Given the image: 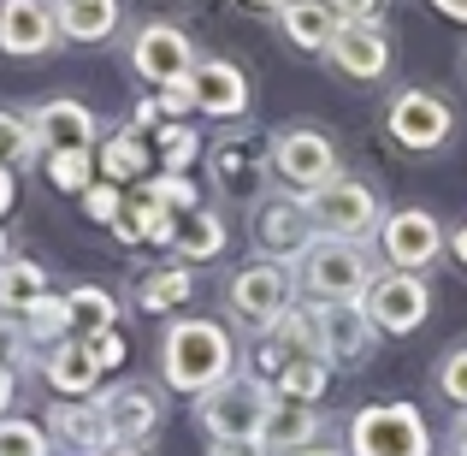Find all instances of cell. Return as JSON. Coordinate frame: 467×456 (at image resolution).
Instances as JSON below:
<instances>
[{
	"label": "cell",
	"instance_id": "9a60e30c",
	"mask_svg": "<svg viewBox=\"0 0 467 456\" xmlns=\"http://www.w3.org/2000/svg\"><path fill=\"white\" fill-rule=\"evenodd\" d=\"M36 143L54 154H95V113L83 101H42L30 113Z\"/></svg>",
	"mask_w": 467,
	"mask_h": 456
},
{
	"label": "cell",
	"instance_id": "ab89813d",
	"mask_svg": "<svg viewBox=\"0 0 467 456\" xmlns=\"http://www.w3.org/2000/svg\"><path fill=\"white\" fill-rule=\"evenodd\" d=\"M83 344H89V355H95L101 367H119V362H125V344H119V332H95V338H83Z\"/></svg>",
	"mask_w": 467,
	"mask_h": 456
},
{
	"label": "cell",
	"instance_id": "e575fe53",
	"mask_svg": "<svg viewBox=\"0 0 467 456\" xmlns=\"http://www.w3.org/2000/svg\"><path fill=\"white\" fill-rule=\"evenodd\" d=\"M18 320H24V332H30V338H54V332H59V338H71V326H66V302H54V297L30 302Z\"/></svg>",
	"mask_w": 467,
	"mask_h": 456
},
{
	"label": "cell",
	"instance_id": "ba28073f",
	"mask_svg": "<svg viewBox=\"0 0 467 456\" xmlns=\"http://www.w3.org/2000/svg\"><path fill=\"white\" fill-rule=\"evenodd\" d=\"M385 131H390V143L426 154V149H444V143H450L456 113H450V101L432 95V90H402L397 101L385 107Z\"/></svg>",
	"mask_w": 467,
	"mask_h": 456
},
{
	"label": "cell",
	"instance_id": "e0dca14e",
	"mask_svg": "<svg viewBox=\"0 0 467 456\" xmlns=\"http://www.w3.org/2000/svg\"><path fill=\"white\" fill-rule=\"evenodd\" d=\"M101 421L113 427L119 445H142L160 427V403L142 386H113V391H101Z\"/></svg>",
	"mask_w": 467,
	"mask_h": 456
},
{
	"label": "cell",
	"instance_id": "4fadbf2b",
	"mask_svg": "<svg viewBox=\"0 0 467 456\" xmlns=\"http://www.w3.org/2000/svg\"><path fill=\"white\" fill-rule=\"evenodd\" d=\"M54 36H59V24L47 0H0V54L36 59L54 48Z\"/></svg>",
	"mask_w": 467,
	"mask_h": 456
},
{
	"label": "cell",
	"instance_id": "7a4b0ae2",
	"mask_svg": "<svg viewBox=\"0 0 467 456\" xmlns=\"http://www.w3.org/2000/svg\"><path fill=\"white\" fill-rule=\"evenodd\" d=\"M373 255L355 238H314L308 255H302V291H314L326 308H349L367 297L373 285Z\"/></svg>",
	"mask_w": 467,
	"mask_h": 456
},
{
	"label": "cell",
	"instance_id": "ee69618b",
	"mask_svg": "<svg viewBox=\"0 0 467 456\" xmlns=\"http://www.w3.org/2000/svg\"><path fill=\"white\" fill-rule=\"evenodd\" d=\"M438 12H444V18H456V24H467V0H432Z\"/></svg>",
	"mask_w": 467,
	"mask_h": 456
},
{
	"label": "cell",
	"instance_id": "f546056e",
	"mask_svg": "<svg viewBox=\"0 0 467 456\" xmlns=\"http://www.w3.org/2000/svg\"><path fill=\"white\" fill-rule=\"evenodd\" d=\"M101 172L107 178H142L149 172V149H142V137H130V131H119V137L101 143Z\"/></svg>",
	"mask_w": 467,
	"mask_h": 456
},
{
	"label": "cell",
	"instance_id": "60d3db41",
	"mask_svg": "<svg viewBox=\"0 0 467 456\" xmlns=\"http://www.w3.org/2000/svg\"><path fill=\"white\" fill-rule=\"evenodd\" d=\"M331 12H337L343 24H373L379 18V0H331Z\"/></svg>",
	"mask_w": 467,
	"mask_h": 456
},
{
	"label": "cell",
	"instance_id": "816d5d0a",
	"mask_svg": "<svg viewBox=\"0 0 467 456\" xmlns=\"http://www.w3.org/2000/svg\"><path fill=\"white\" fill-rule=\"evenodd\" d=\"M0 267H6V238H0Z\"/></svg>",
	"mask_w": 467,
	"mask_h": 456
},
{
	"label": "cell",
	"instance_id": "f6af8a7d",
	"mask_svg": "<svg viewBox=\"0 0 467 456\" xmlns=\"http://www.w3.org/2000/svg\"><path fill=\"white\" fill-rule=\"evenodd\" d=\"M450 255H456V261H462V267H467V226H462V231H456V238H450Z\"/></svg>",
	"mask_w": 467,
	"mask_h": 456
},
{
	"label": "cell",
	"instance_id": "7c38bea8",
	"mask_svg": "<svg viewBox=\"0 0 467 456\" xmlns=\"http://www.w3.org/2000/svg\"><path fill=\"white\" fill-rule=\"evenodd\" d=\"M319 238L308 207H302V196L290 202V196H266V202H254V243H261L273 261H302L308 255V243Z\"/></svg>",
	"mask_w": 467,
	"mask_h": 456
},
{
	"label": "cell",
	"instance_id": "7402d4cb",
	"mask_svg": "<svg viewBox=\"0 0 467 456\" xmlns=\"http://www.w3.org/2000/svg\"><path fill=\"white\" fill-rule=\"evenodd\" d=\"M54 433L66 445H78L83 456H107L113 451V427L101 421V403H59L54 409Z\"/></svg>",
	"mask_w": 467,
	"mask_h": 456
},
{
	"label": "cell",
	"instance_id": "b9f144b4",
	"mask_svg": "<svg viewBox=\"0 0 467 456\" xmlns=\"http://www.w3.org/2000/svg\"><path fill=\"white\" fill-rule=\"evenodd\" d=\"M213 456H273L266 439H237V445H213Z\"/></svg>",
	"mask_w": 467,
	"mask_h": 456
},
{
	"label": "cell",
	"instance_id": "7dc6e473",
	"mask_svg": "<svg viewBox=\"0 0 467 456\" xmlns=\"http://www.w3.org/2000/svg\"><path fill=\"white\" fill-rule=\"evenodd\" d=\"M456 456H467V415L456 421Z\"/></svg>",
	"mask_w": 467,
	"mask_h": 456
},
{
	"label": "cell",
	"instance_id": "277c9868",
	"mask_svg": "<svg viewBox=\"0 0 467 456\" xmlns=\"http://www.w3.org/2000/svg\"><path fill=\"white\" fill-rule=\"evenodd\" d=\"M349 451L355 456H432V433H426L414 403H373L349 421Z\"/></svg>",
	"mask_w": 467,
	"mask_h": 456
},
{
	"label": "cell",
	"instance_id": "6da1fadb",
	"mask_svg": "<svg viewBox=\"0 0 467 456\" xmlns=\"http://www.w3.org/2000/svg\"><path fill=\"white\" fill-rule=\"evenodd\" d=\"M231 362H237V355H231V338L213 320H178V326L166 332V344H160V374H166V386L183 391V398H207L213 386H225Z\"/></svg>",
	"mask_w": 467,
	"mask_h": 456
},
{
	"label": "cell",
	"instance_id": "30bf717a",
	"mask_svg": "<svg viewBox=\"0 0 467 456\" xmlns=\"http://www.w3.org/2000/svg\"><path fill=\"white\" fill-rule=\"evenodd\" d=\"M130 66H137L142 83L178 90V83H190V71H195V48H190V36H183L178 24H142V30L130 36Z\"/></svg>",
	"mask_w": 467,
	"mask_h": 456
},
{
	"label": "cell",
	"instance_id": "c3c4849f",
	"mask_svg": "<svg viewBox=\"0 0 467 456\" xmlns=\"http://www.w3.org/2000/svg\"><path fill=\"white\" fill-rule=\"evenodd\" d=\"M243 6H273V12H278V6H285V0H243Z\"/></svg>",
	"mask_w": 467,
	"mask_h": 456
},
{
	"label": "cell",
	"instance_id": "d4e9b609",
	"mask_svg": "<svg viewBox=\"0 0 467 456\" xmlns=\"http://www.w3.org/2000/svg\"><path fill=\"white\" fill-rule=\"evenodd\" d=\"M326 379H331V362L326 355H290L285 367H278V398L285 403H319L326 398Z\"/></svg>",
	"mask_w": 467,
	"mask_h": 456
},
{
	"label": "cell",
	"instance_id": "681fc988",
	"mask_svg": "<svg viewBox=\"0 0 467 456\" xmlns=\"http://www.w3.org/2000/svg\"><path fill=\"white\" fill-rule=\"evenodd\" d=\"M302 456H337V451H302Z\"/></svg>",
	"mask_w": 467,
	"mask_h": 456
},
{
	"label": "cell",
	"instance_id": "7bdbcfd3",
	"mask_svg": "<svg viewBox=\"0 0 467 456\" xmlns=\"http://www.w3.org/2000/svg\"><path fill=\"white\" fill-rule=\"evenodd\" d=\"M12 196H18V184H12V166H0V214L12 207Z\"/></svg>",
	"mask_w": 467,
	"mask_h": 456
},
{
	"label": "cell",
	"instance_id": "83f0119b",
	"mask_svg": "<svg viewBox=\"0 0 467 456\" xmlns=\"http://www.w3.org/2000/svg\"><path fill=\"white\" fill-rule=\"evenodd\" d=\"M47 297V273L36 261H6L0 267V308H12V314H24L30 302Z\"/></svg>",
	"mask_w": 467,
	"mask_h": 456
},
{
	"label": "cell",
	"instance_id": "603a6c76",
	"mask_svg": "<svg viewBox=\"0 0 467 456\" xmlns=\"http://www.w3.org/2000/svg\"><path fill=\"white\" fill-rule=\"evenodd\" d=\"M273 344H285V355H326V308H290L285 320L273 326Z\"/></svg>",
	"mask_w": 467,
	"mask_h": 456
},
{
	"label": "cell",
	"instance_id": "4316f807",
	"mask_svg": "<svg viewBox=\"0 0 467 456\" xmlns=\"http://www.w3.org/2000/svg\"><path fill=\"white\" fill-rule=\"evenodd\" d=\"M171 249H178L183 261H213V255L225 249V219L219 214H190L178 226V238H171Z\"/></svg>",
	"mask_w": 467,
	"mask_h": 456
},
{
	"label": "cell",
	"instance_id": "d6a6232c",
	"mask_svg": "<svg viewBox=\"0 0 467 456\" xmlns=\"http://www.w3.org/2000/svg\"><path fill=\"white\" fill-rule=\"evenodd\" d=\"M0 456H47V433L36 421H6L0 415Z\"/></svg>",
	"mask_w": 467,
	"mask_h": 456
},
{
	"label": "cell",
	"instance_id": "cb8c5ba5",
	"mask_svg": "<svg viewBox=\"0 0 467 456\" xmlns=\"http://www.w3.org/2000/svg\"><path fill=\"white\" fill-rule=\"evenodd\" d=\"M113 320H119V302L107 297L101 285H78L66 297V326H71V338H95V332H113Z\"/></svg>",
	"mask_w": 467,
	"mask_h": 456
},
{
	"label": "cell",
	"instance_id": "f35d334b",
	"mask_svg": "<svg viewBox=\"0 0 467 456\" xmlns=\"http://www.w3.org/2000/svg\"><path fill=\"white\" fill-rule=\"evenodd\" d=\"M149 196H154L160 207H171V214H195V190H190L183 178H160Z\"/></svg>",
	"mask_w": 467,
	"mask_h": 456
},
{
	"label": "cell",
	"instance_id": "f1b7e54d",
	"mask_svg": "<svg viewBox=\"0 0 467 456\" xmlns=\"http://www.w3.org/2000/svg\"><path fill=\"white\" fill-rule=\"evenodd\" d=\"M119 231H125V243H171L178 238V219H171V207H160L154 196H137V207H130V219H119Z\"/></svg>",
	"mask_w": 467,
	"mask_h": 456
},
{
	"label": "cell",
	"instance_id": "5b68a950",
	"mask_svg": "<svg viewBox=\"0 0 467 456\" xmlns=\"http://www.w3.org/2000/svg\"><path fill=\"white\" fill-rule=\"evenodd\" d=\"M314 231L319 238H373L385 219H379V196L367 190L361 178H331L326 190H308L302 196Z\"/></svg>",
	"mask_w": 467,
	"mask_h": 456
},
{
	"label": "cell",
	"instance_id": "bcb514c9",
	"mask_svg": "<svg viewBox=\"0 0 467 456\" xmlns=\"http://www.w3.org/2000/svg\"><path fill=\"white\" fill-rule=\"evenodd\" d=\"M12 403V367H0V409Z\"/></svg>",
	"mask_w": 467,
	"mask_h": 456
},
{
	"label": "cell",
	"instance_id": "52a82bcc",
	"mask_svg": "<svg viewBox=\"0 0 467 456\" xmlns=\"http://www.w3.org/2000/svg\"><path fill=\"white\" fill-rule=\"evenodd\" d=\"M225 308H231V320H243L249 332H273L278 320L290 314V273L278 261L243 267L225 285Z\"/></svg>",
	"mask_w": 467,
	"mask_h": 456
},
{
	"label": "cell",
	"instance_id": "d6986e66",
	"mask_svg": "<svg viewBox=\"0 0 467 456\" xmlns=\"http://www.w3.org/2000/svg\"><path fill=\"white\" fill-rule=\"evenodd\" d=\"M278 24H285V36L296 48H308V54H326L331 42H337L343 18L331 12V0H285L278 6Z\"/></svg>",
	"mask_w": 467,
	"mask_h": 456
},
{
	"label": "cell",
	"instance_id": "3957f363",
	"mask_svg": "<svg viewBox=\"0 0 467 456\" xmlns=\"http://www.w3.org/2000/svg\"><path fill=\"white\" fill-rule=\"evenodd\" d=\"M266 415H273V398H266V379L243 374L225 379L202 398V427L213 433V445H237V439H261Z\"/></svg>",
	"mask_w": 467,
	"mask_h": 456
},
{
	"label": "cell",
	"instance_id": "d590c367",
	"mask_svg": "<svg viewBox=\"0 0 467 456\" xmlns=\"http://www.w3.org/2000/svg\"><path fill=\"white\" fill-rule=\"evenodd\" d=\"M438 391H444V398L467 415V344H462V350H450L444 362H438Z\"/></svg>",
	"mask_w": 467,
	"mask_h": 456
},
{
	"label": "cell",
	"instance_id": "4dcf8cb0",
	"mask_svg": "<svg viewBox=\"0 0 467 456\" xmlns=\"http://www.w3.org/2000/svg\"><path fill=\"white\" fill-rule=\"evenodd\" d=\"M42 143H36V125L24 113H6L0 107V166H18V160H30Z\"/></svg>",
	"mask_w": 467,
	"mask_h": 456
},
{
	"label": "cell",
	"instance_id": "74e56055",
	"mask_svg": "<svg viewBox=\"0 0 467 456\" xmlns=\"http://www.w3.org/2000/svg\"><path fill=\"white\" fill-rule=\"evenodd\" d=\"M195 149H202V143H195V131H183V125H171V131H160V160H166L171 172H183L195 160Z\"/></svg>",
	"mask_w": 467,
	"mask_h": 456
},
{
	"label": "cell",
	"instance_id": "44dd1931",
	"mask_svg": "<svg viewBox=\"0 0 467 456\" xmlns=\"http://www.w3.org/2000/svg\"><path fill=\"white\" fill-rule=\"evenodd\" d=\"M47 386L66 391V398H89V391L101 386V362L89 355V344L83 338L54 344V355H47Z\"/></svg>",
	"mask_w": 467,
	"mask_h": 456
},
{
	"label": "cell",
	"instance_id": "5bb4252c",
	"mask_svg": "<svg viewBox=\"0 0 467 456\" xmlns=\"http://www.w3.org/2000/svg\"><path fill=\"white\" fill-rule=\"evenodd\" d=\"M190 101H195V113H207V119H237V113H249V78H243L231 59H195Z\"/></svg>",
	"mask_w": 467,
	"mask_h": 456
},
{
	"label": "cell",
	"instance_id": "2e32d148",
	"mask_svg": "<svg viewBox=\"0 0 467 456\" xmlns=\"http://www.w3.org/2000/svg\"><path fill=\"white\" fill-rule=\"evenodd\" d=\"M326 54H331V66H337L343 78H355V83H373V78L390 71V42H385L379 24H343L337 42H331Z\"/></svg>",
	"mask_w": 467,
	"mask_h": 456
},
{
	"label": "cell",
	"instance_id": "f907efd6",
	"mask_svg": "<svg viewBox=\"0 0 467 456\" xmlns=\"http://www.w3.org/2000/svg\"><path fill=\"white\" fill-rule=\"evenodd\" d=\"M107 456H142V451H107Z\"/></svg>",
	"mask_w": 467,
	"mask_h": 456
},
{
	"label": "cell",
	"instance_id": "ffe728a7",
	"mask_svg": "<svg viewBox=\"0 0 467 456\" xmlns=\"http://www.w3.org/2000/svg\"><path fill=\"white\" fill-rule=\"evenodd\" d=\"M314 433H319V415H314V403H285V398H273V415H266V451L273 456H302V451H314Z\"/></svg>",
	"mask_w": 467,
	"mask_h": 456
},
{
	"label": "cell",
	"instance_id": "8992f818",
	"mask_svg": "<svg viewBox=\"0 0 467 456\" xmlns=\"http://www.w3.org/2000/svg\"><path fill=\"white\" fill-rule=\"evenodd\" d=\"M361 314L373 332H390V338H409V332L426 326L432 314V291H426L420 273H379L361 297Z\"/></svg>",
	"mask_w": 467,
	"mask_h": 456
},
{
	"label": "cell",
	"instance_id": "8fae6325",
	"mask_svg": "<svg viewBox=\"0 0 467 456\" xmlns=\"http://www.w3.org/2000/svg\"><path fill=\"white\" fill-rule=\"evenodd\" d=\"M379 243H385V261L397 267V273H420V267H432L438 255L450 249L444 226H438L426 207H402V214H390L385 226H379Z\"/></svg>",
	"mask_w": 467,
	"mask_h": 456
},
{
	"label": "cell",
	"instance_id": "8d00e7d4",
	"mask_svg": "<svg viewBox=\"0 0 467 456\" xmlns=\"http://www.w3.org/2000/svg\"><path fill=\"white\" fill-rule=\"evenodd\" d=\"M83 214H89L95 226H119V219H125V196H119L113 184H89V190H83Z\"/></svg>",
	"mask_w": 467,
	"mask_h": 456
},
{
	"label": "cell",
	"instance_id": "836d02e7",
	"mask_svg": "<svg viewBox=\"0 0 467 456\" xmlns=\"http://www.w3.org/2000/svg\"><path fill=\"white\" fill-rule=\"evenodd\" d=\"M89 160H95V154H47V184L83 196V190L95 184V178H89Z\"/></svg>",
	"mask_w": 467,
	"mask_h": 456
},
{
	"label": "cell",
	"instance_id": "ac0fdd59",
	"mask_svg": "<svg viewBox=\"0 0 467 456\" xmlns=\"http://www.w3.org/2000/svg\"><path fill=\"white\" fill-rule=\"evenodd\" d=\"M47 6H54V24L66 42H107L125 18L119 0H47Z\"/></svg>",
	"mask_w": 467,
	"mask_h": 456
},
{
	"label": "cell",
	"instance_id": "9c48e42d",
	"mask_svg": "<svg viewBox=\"0 0 467 456\" xmlns=\"http://www.w3.org/2000/svg\"><path fill=\"white\" fill-rule=\"evenodd\" d=\"M273 172L285 184H296V190H326L331 178H343L331 137H319V131H308V125L273 131Z\"/></svg>",
	"mask_w": 467,
	"mask_h": 456
},
{
	"label": "cell",
	"instance_id": "484cf974",
	"mask_svg": "<svg viewBox=\"0 0 467 456\" xmlns=\"http://www.w3.org/2000/svg\"><path fill=\"white\" fill-rule=\"evenodd\" d=\"M367 314H361V302H349V308H326V350L337 355V362H361L367 355Z\"/></svg>",
	"mask_w": 467,
	"mask_h": 456
},
{
	"label": "cell",
	"instance_id": "1f68e13d",
	"mask_svg": "<svg viewBox=\"0 0 467 456\" xmlns=\"http://www.w3.org/2000/svg\"><path fill=\"white\" fill-rule=\"evenodd\" d=\"M178 302H190V273H183V267H166V273L142 279V308H149V314L178 308Z\"/></svg>",
	"mask_w": 467,
	"mask_h": 456
}]
</instances>
